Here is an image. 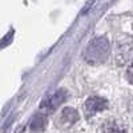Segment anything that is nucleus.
<instances>
[{
	"label": "nucleus",
	"instance_id": "nucleus-1",
	"mask_svg": "<svg viewBox=\"0 0 133 133\" xmlns=\"http://www.w3.org/2000/svg\"><path fill=\"white\" fill-rule=\"evenodd\" d=\"M109 55V41L107 37H96L93 39L84 52V59L88 64L97 65L107 60Z\"/></svg>",
	"mask_w": 133,
	"mask_h": 133
},
{
	"label": "nucleus",
	"instance_id": "nucleus-2",
	"mask_svg": "<svg viewBox=\"0 0 133 133\" xmlns=\"http://www.w3.org/2000/svg\"><path fill=\"white\" fill-rule=\"evenodd\" d=\"M68 97V92L65 89H57L53 93H51L49 96H47L43 100V103L40 105V109L45 113H51L53 110H56L65 100Z\"/></svg>",
	"mask_w": 133,
	"mask_h": 133
},
{
	"label": "nucleus",
	"instance_id": "nucleus-3",
	"mask_svg": "<svg viewBox=\"0 0 133 133\" xmlns=\"http://www.w3.org/2000/svg\"><path fill=\"white\" fill-rule=\"evenodd\" d=\"M107 107H108V101L105 98H101V97H89L85 103L87 110L91 113L104 110V109H107Z\"/></svg>",
	"mask_w": 133,
	"mask_h": 133
},
{
	"label": "nucleus",
	"instance_id": "nucleus-4",
	"mask_svg": "<svg viewBox=\"0 0 133 133\" xmlns=\"http://www.w3.org/2000/svg\"><path fill=\"white\" fill-rule=\"evenodd\" d=\"M79 120V113L77 110L73 108H65L63 109V112L60 115V121L61 123H65L66 125H72L76 121Z\"/></svg>",
	"mask_w": 133,
	"mask_h": 133
},
{
	"label": "nucleus",
	"instance_id": "nucleus-5",
	"mask_svg": "<svg viewBox=\"0 0 133 133\" xmlns=\"http://www.w3.org/2000/svg\"><path fill=\"white\" fill-rule=\"evenodd\" d=\"M47 127V120L44 116H36L31 123V130L32 132H43Z\"/></svg>",
	"mask_w": 133,
	"mask_h": 133
},
{
	"label": "nucleus",
	"instance_id": "nucleus-6",
	"mask_svg": "<svg viewBox=\"0 0 133 133\" xmlns=\"http://www.w3.org/2000/svg\"><path fill=\"white\" fill-rule=\"evenodd\" d=\"M103 133H125V130H123L121 128H117V127H115V125H110V127L105 128V129L103 130Z\"/></svg>",
	"mask_w": 133,
	"mask_h": 133
}]
</instances>
